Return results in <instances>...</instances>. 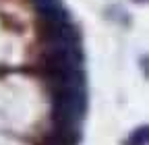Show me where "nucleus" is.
<instances>
[{"instance_id":"obj_3","label":"nucleus","mask_w":149,"mask_h":145,"mask_svg":"<svg viewBox=\"0 0 149 145\" xmlns=\"http://www.w3.org/2000/svg\"><path fill=\"white\" fill-rule=\"evenodd\" d=\"M141 2H145V0H141Z\"/></svg>"},{"instance_id":"obj_2","label":"nucleus","mask_w":149,"mask_h":145,"mask_svg":"<svg viewBox=\"0 0 149 145\" xmlns=\"http://www.w3.org/2000/svg\"><path fill=\"white\" fill-rule=\"evenodd\" d=\"M145 141H147V129L141 126V129L135 131L133 137H130V145H145Z\"/></svg>"},{"instance_id":"obj_1","label":"nucleus","mask_w":149,"mask_h":145,"mask_svg":"<svg viewBox=\"0 0 149 145\" xmlns=\"http://www.w3.org/2000/svg\"><path fill=\"white\" fill-rule=\"evenodd\" d=\"M35 4H37L40 15H46V13H52V10L62 8V2H60V0H35Z\"/></svg>"}]
</instances>
